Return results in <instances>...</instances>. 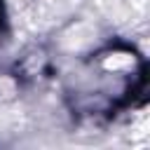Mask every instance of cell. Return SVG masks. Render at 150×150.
<instances>
[{
  "label": "cell",
  "instance_id": "cell-1",
  "mask_svg": "<svg viewBox=\"0 0 150 150\" xmlns=\"http://www.w3.org/2000/svg\"><path fill=\"white\" fill-rule=\"evenodd\" d=\"M143 87V61L131 49H108L77 77L75 108L82 115H108L134 101Z\"/></svg>",
  "mask_w": 150,
  "mask_h": 150
},
{
  "label": "cell",
  "instance_id": "cell-2",
  "mask_svg": "<svg viewBox=\"0 0 150 150\" xmlns=\"http://www.w3.org/2000/svg\"><path fill=\"white\" fill-rule=\"evenodd\" d=\"M5 21H7L5 19V0H0V33L5 30Z\"/></svg>",
  "mask_w": 150,
  "mask_h": 150
}]
</instances>
